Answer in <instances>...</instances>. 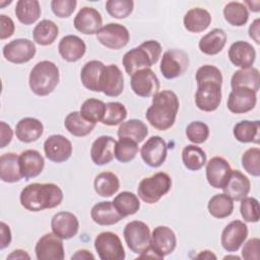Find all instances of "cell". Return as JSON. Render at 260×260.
<instances>
[{
  "mask_svg": "<svg viewBox=\"0 0 260 260\" xmlns=\"http://www.w3.org/2000/svg\"><path fill=\"white\" fill-rule=\"evenodd\" d=\"M63 197V191L57 184L31 183L21 190L19 201L26 210L38 212L59 206Z\"/></svg>",
  "mask_w": 260,
  "mask_h": 260,
  "instance_id": "cell-1",
  "label": "cell"
},
{
  "mask_svg": "<svg viewBox=\"0 0 260 260\" xmlns=\"http://www.w3.org/2000/svg\"><path fill=\"white\" fill-rule=\"evenodd\" d=\"M179 106V99L174 91H157L152 95V104L147 109L145 118L156 130L166 131L175 124Z\"/></svg>",
  "mask_w": 260,
  "mask_h": 260,
  "instance_id": "cell-2",
  "label": "cell"
},
{
  "mask_svg": "<svg viewBox=\"0 0 260 260\" xmlns=\"http://www.w3.org/2000/svg\"><path fill=\"white\" fill-rule=\"evenodd\" d=\"M161 45L154 40L145 41L138 47H135L126 52L122 59V64L127 74L150 68L154 65L161 55Z\"/></svg>",
  "mask_w": 260,
  "mask_h": 260,
  "instance_id": "cell-3",
  "label": "cell"
},
{
  "mask_svg": "<svg viewBox=\"0 0 260 260\" xmlns=\"http://www.w3.org/2000/svg\"><path fill=\"white\" fill-rule=\"evenodd\" d=\"M59 80V69L54 62L49 60L38 62L30 70L28 76L29 88L39 96H46L53 92Z\"/></svg>",
  "mask_w": 260,
  "mask_h": 260,
  "instance_id": "cell-4",
  "label": "cell"
},
{
  "mask_svg": "<svg viewBox=\"0 0 260 260\" xmlns=\"http://www.w3.org/2000/svg\"><path fill=\"white\" fill-rule=\"evenodd\" d=\"M172 188L171 177L164 172H157L142 179L137 188L138 197L147 204H153L160 200Z\"/></svg>",
  "mask_w": 260,
  "mask_h": 260,
  "instance_id": "cell-5",
  "label": "cell"
},
{
  "mask_svg": "<svg viewBox=\"0 0 260 260\" xmlns=\"http://www.w3.org/2000/svg\"><path fill=\"white\" fill-rule=\"evenodd\" d=\"M123 236L127 247L134 254L141 255L149 250L151 233L145 222L141 220L128 222L124 228Z\"/></svg>",
  "mask_w": 260,
  "mask_h": 260,
  "instance_id": "cell-6",
  "label": "cell"
},
{
  "mask_svg": "<svg viewBox=\"0 0 260 260\" xmlns=\"http://www.w3.org/2000/svg\"><path fill=\"white\" fill-rule=\"evenodd\" d=\"M94 249L102 260H124L125 250L119 236L113 232H102L94 239Z\"/></svg>",
  "mask_w": 260,
  "mask_h": 260,
  "instance_id": "cell-7",
  "label": "cell"
},
{
  "mask_svg": "<svg viewBox=\"0 0 260 260\" xmlns=\"http://www.w3.org/2000/svg\"><path fill=\"white\" fill-rule=\"evenodd\" d=\"M189 67L188 54L180 49H171L162 54L159 70L167 79L182 76Z\"/></svg>",
  "mask_w": 260,
  "mask_h": 260,
  "instance_id": "cell-8",
  "label": "cell"
},
{
  "mask_svg": "<svg viewBox=\"0 0 260 260\" xmlns=\"http://www.w3.org/2000/svg\"><path fill=\"white\" fill-rule=\"evenodd\" d=\"M221 85L217 81H204L197 83L195 93V105L203 112H213L217 110L221 103Z\"/></svg>",
  "mask_w": 260,
  "mask_h": 260,
  "instance_id": "cell-9",
  "label": "cell"
},
{
  "mask_svg": "<svg viewBox=\"0 0 260 260\" xmlns=\"http://www.w3.org/2000/svg\"><path fill=\"white\" fill-rule=\"evenodd\" d=\"M96 40L108 49L120 50L127 46L130 40V32L126 26L110 22L98 31Z\"/></svg>",
  "mask_w": 260,
  "mask_h": 260,
  "instance_id": "cell-10",
  "label": "cell"
},
{
  "mask_svg": "<svg viewBox=\"0 0 260 260\" xmlns=\"http://www.w3.org/2000/svg\"><path fill=\"white\" fill-rule=\"evenodd\" d=\"M177 247V238L174 231L166 225L154 228L150 237L149 250L152 251L158 259L170 255Z\"/></svg>",
  "mask_w": 260,
  "mask_h": 260,
  "instance_id": "cell-11",
  "label": "cell"
},
{
  "mask_svg": "<svg viewBox=\"0 0 260 260\" xmlns=\"http://www.w3.org/2000/svg\"><path fill=\"white\" fill-rule=\"evenodd\" d=\"M2 53L8 62L23 64L35 57L37 48L35 43L28 39H15L3 47Z\"/></svg>",
  "mask_w": 260,
  "mask_h": 260,
  "instance_id": "cell-12",
  "label": "cell"
},
{
  "mask_svg": "<svg viewBox=\"0 0 260 260\" xmlns=\"http://www.w3.org/2000/svg\"><path fill=\"white\" fill-rule=\"evenodd\" d=\"M35 253L38 260H63V240L54 233H47L38 240Z\"/></svg>",
  "mask_w": 260,
  "mask_h": 260,
  "instance_id": "cell-13",
  "label": "cell"
},
{
  "mask_svg": "<svg viewBox=\"0 0 260 260\" xmlns=\"http://www.w3.org/2000/svg\"><path fill=\"white\" fill-rule=\"evenodd\" d=\"M130 85L136 95L149 98L158 91L160 83L156 74L150 68H146L131 75Z\"/></svg>",
  "mask_w": 260,
  "mask_h": 260,
  "instance_id": "cell-14",
  "label": "cell"
},
{
  "mask_svg": "<svg viewBox=\"0 0 260 260\" xmlns=\"http://www.w3.org/2000/svg\"><path fill=\"white\" fill-rule=\"evenodd\" d=\"M168 154L167 142L157 135L148 138L140 148V155L142 160L150 168L160 167Z\"/></svg>",
  "mask_w": 260,
  "mask_h": 260,
  "instance_id": "cell-15",
  "label": "cell"
},
{
  "mask_svg": "<svg viewBox=\"0 0 260 260\" xmlns=\"http://www.w3.org/2000/svg\"><path fill=\"white\" fill-rule=\"evenodd\" d=\"M44 151L49 160L61 164L70 158L72 154V143L61 134H53L45 140Z\"/></svg>",
  "mask_w": 260,
  "mask_h": 260,
  "instance_id": "cell-16",
  "label": "cell"
},
{
  "mask_svg": "<svg viewBox=\"0 0 260 260\" xmlns=\"http://www.w3.org/2000/svg\"><path fill=\"white\" fill-rule=\"evenodd\" d=\"M248 237L247 224L239 219L231 221L221 232L220 244L228 252H237Z\"/></svg>",
  "mask_w": 260,
  "mask_h": 260,
  "instance_id": "cell-17",
  "label": "cell"
},
{
  "mask_svg": "<svg viewBox=\"0 0 260 260\" xmlns=\"http://www.w3.org/2000/svg\"><path fill=\"white\" fill-rule=\"evenodd\" d=\"M257 92L248 87L232 88L226 106L234 114H245L252 111L257 103Z\"/></svg>",
  "mask_w": 260,
  "mask_h": 260,
  "instance_id": "cell-18",
  "label": "cell"
},
{
  "mask_svg": "<svg viewBox=\"0 0 260 260\" xmlns=\"http://www.w3.org/2000/svg\"><path fill=\"white\" fill-rule=\"evenodd\" d=\"M232 171L229 161L221 156H213L206 161V180L215 189H222L225 186Z\"/></svg>",
  "mask_w": 260,
  "mask_h": 260,
  "instance_id": "cell-19",
  "label": "cell"
},
{
  "mask_svg": "<svg viewBox=\"0 0 260 260\" xmlns=\"http://www.w3.org/2000/svg\"><path fill=\"white\" fill-rule=\"evenodd\" d=\"M101 91L108 96H118L124 89V76L121 69L115 64L105 65L100 81Z\"/></svg>",
  "mask_w": 260,
  "mask_h": 260,
  "instance_id": "cell-20",
  "label": "cell"
},
{
  "mask_svg": "<svg viewBox=\"0 0 260 260\" xmlns=\"http://www.w3.org/2000/svg\"><path fill=\"white\" fill-rule=\"evenodd\" d=\"M52 232L62 240H69L75 237L79 230V221L75 214L69 211H60L51 219Z\"/></svg>",
  "mask_w": 260,
  "mask_h": 260,
  "instance_id": "cell-21",
  "label": "cell"
},
{
  "mask_svg": "<svg viewBox=\"0 0 260 260\" xmlns=\"http://www.w3.org/2000/svg\"><path fill=\"white\" fill-rule=\"evenodd\" d=\"M103 18L101 13L93 7H82L74 17L73 25L76 30L83 35H96L102 28Z\"/></svg>",
  "mask_w": 260,
  "mask_h": 260,
  "instance_id": "cell-22",
  "label": "cell"
},
{
  "mask_svg": "<svg viewBox=\"0 0 260 260\" xmlns=\"http://www.w3.org/2000/svg\"><path fill=\"white\" fill-rule=\"evenodd\" d=\"M116 140L110 135L98 137L90 147V158L96 166L110 164L115 156Z\"/></svg>",
  "mask_w": 260,
  "mask_h": 260,
  "instance_id": "cell-23",
  "label": "cell"
},
{
  "mask_svg": "<svg viewBox=\"0 0 260 260\" xmlns=\"http://www.w3.org/2000/svg\"><path fill=\"white\" fill-rule=\"evenodd\" d=\"M18 164L20 174L25 180L38 177L45 168V159L36 149L23 150L18 156Z\"/></svg>",
  "mask_w": 260,
  "mask_h": 260,
  "instance_id": "cell-24",
  "label": "cell"
},
{
  "mask_svg": "<svg viewBox=\"0 0 260 260\" xmlns=\"http://www.w3.org/2000/svg\"><path fill=\"white\" fill-rule=\"evenodd\" d=\"M58 52L65 61L77 62L84 56L86 45L78 36L67 35L60 40L58 44Z\"/></svg>",
  "mask_w": 260,
  "mask_h": 260,
  "instance_id": "cell-25",
  "label": "cell"
},
{
  "mask_svg": "<svg viewBox=\"0 0 260 260\" xmlns=\"http://www.w3.org/2000/svg\"><path fill=\"white\" fill-rule=\"evenodd\" d=\"M229 59L237 67L249 68L255 62V48L246 41H237L229 49Z\"/></svg>",
  "mask_w": 260,
  "mask_h": 260,
  "instance_id": "cell-26",
  "label": "cell"
},
{
  "mask_svg": "<svg viewBox=\"0 0 260 260\" xmlns=\"http://www.w3.org/2000/svg\"><path fill=\"white\" fill-rule=\"evenodd\" d=\"M250 189V180L239 170L232 171L228 183L222 188L223 193L234 201H241L249 194Z\"/></svg>",
  "mask_w": 260,
  "mask_h": 260,
  "instance_id": "cell-27",
  "label": "cell"
},
{
  "mask_svg": "<svg viewBox=\"0 0 260 260\" xmlns=\"http://www.w3.org/2000/svg\"><path fill=\"white\" fill-rule=\"evenodd\" d=\"M44 133L43 123L32 117L20 119L15 126L16 138L24 143L37 141Z\"/></svg>",
  "mask_w": 260,
  "mask_h": 260,
  "instance_id": "cell-28",
  "label": "cell"
},
{
  "mask_svg": "<svg viewBox=\"0 0 260 260\" xmlns=\"http://www.w3.org/2000/svg\"><path fill=\"white\" fill-rule=\"evenodd\" d=\"M90 217L100 225H113L124 218L116 209L113 201H101L95 203L91 207Z\"/></svg>",
  "mask_w": 260,
  "mask_h": 260,
  "instance_id": "cell-29",
  "label": "cell"
},
{
  "mask_svg": "<svg viewBox=\"0 0 260 260\" xmlns=\"http://www.w3.org/2000/svg\"><path fill=\"white\" fill-rule=\"evenodd\" d=\"M226 40V32L222 28L216 27L211 29L200 39L198 43V48L203 54L213 56L222 51L225 46Z\"/></svg>",
  "mask_w": 260,
  "mask_h": 260,
  "instance_id": "cell-30",
  "label": "cell"
},
{
  "mask_svg": "<svg viewBox=\"0 0 260 260\" xmlns=\"http://www.w3.org/2000/svg\"><path fill=\"white\" fill-rule=\"evenodd\" d=\"M184 27L194 34L201 32L205 30L211 23L210 13L201 7L191 8L186 12L183 18Z\"/></svg>",
  "mask_w": 260,
  "mask_h": 260,
  "instance_id": "cell-31",
  "label": "cell"
},
{
  "mask_svg": "<svg viewBox=\"0 0 260 260\" xmlns=\"http://www.w3.org/2000/svg\"><path fill=\"white\" fill-rule=\"evenodd\" d=\"M105 64L100 60H90L86 62L80 71V80L85 88L91 91L100 92L101 75Z\"/></svg>",
  "mask_w": 260,
  "mask_h": 260,
  "instance_id": "cell-32",
  "label": "cell"
},
{
  "mask_svg": "<svg viewBox=\"0 0 260 260\" xmlns=\"http://www.w3.org/2000/svg\"><path fill=\"white\" fill-rule=\"evenodd\" d=\"M233 134L239 142L258 144L260 142V121L243 120L234 126Z\"/></svg>",
  "mask_w": 260,
  "mask_h": 260,
  "instance_id": "cell-33",
  "label": "cell"
},
{
  "mask_svg": "<svg viewBox=\"0 0 260 260\" xmlns=\"http://www.w3.org/2000/svg\"><path fill=\"white\" fill-rule=\"evenodd\" d=\"M18 156L15 152H6L0 156V179L3 182L16 183L21 180Z\"/></svg>",
  "mask_w": 260,
  "mask_h": 260,
  "instance_id": "cell-34",
  "label": "cell"
},
{
  "mask_svg": "<svg viewBox=\"0 0 260 260\" xmlns=\"http://www.w3.org/2000/svg\"><path fill=\"white\" fill-rule=\"evenodd\" d=\"M232 88L248 87L257 92L260 88V73L255 67L241 68L234 72L231 78Z\"/></svg>",
  "mask_w": 260,
  "mask_h": 260,
  "instance_id": "cell-35",
  "label": "cell"
},
{
  "mask_svg": "<svg viewBox=\"0 0 260 260\" xmlns=\"http://www.w3.org/2000/svg\"><path fill=\"white\" fill-rule=\"evenodd\" d=\"M120 181L116 174L105 171L98 174L93 181V189L95 193L102 197H111L118 192Z\"/></svg>",
  "mask_w": 260,
  "mask_h": 260,
  "instance_id": "cell-36",
  "label": "cell"
},
{
  "mask_svg": "<svg viewBox=\"0 0 260 260\" xmlns=\"http://www.w3.org/2000/svg\"><path fill=\"white\" fill-rule=\"evenodd\" d=\"M14 13L22 24H32L40 18L42 13L40 2L38 0H18Z\"/></svg>",
  "mask_w": 260,
  "mask_h": 260,
  "instance_id": "cell-37",
  "label": "cell"
},
{
  "mask_svg": "<svg viewBox=\"0 0 260 260\" xmlns=\"http://www.w3.org/2000/svg\"><path fill=\"white\" fill-rule=\"evenodd\" d=\"M64 126L71 135L76 137H84L94 129L95 124L83 118L80 112L74 111L66 116Z\"/></svg>",
  "mask_w": 260,
  "mask_h": 260,
  "instance_id": "cell-38",
  "label": "cell"
},
{
  "mask_svg": "<svg viewBox=\"0 0 260 260\" xmlns=\"http://www.w3.org/2000/svg\"><path fill=\"white\" fill-rule=\"evenodd\" d=\"M59 35L58 25L50 19H43L38 22L32 30L34 41L40 46L52 45Z\"/></svg>",
  "mask_w": 260,
  "mask_h": 260,
  "instance_id": "cell-39",
  "label": "cell"
},
{
  "mask_svg": "<svg viewBox=\"0 0 260 260\" xmlns=\"http://www.w3.org/2000/svg\"><path fill=\"white\" fill-rule=\"evenodd\" d=\"M207 209L211 216L215 218H225L234 211V200L224 193L212 196L207 203Z\"/></svg>",
  "mask_w": 260,
  "mask_h": 260,
  "instance_id": "cell-40",
  "label": "cell"
},
{
  "mask_svg": "<svg viewBox=\"0 0 260 260\" xmlns=\"http://www.w3.org/2000/svg\"><path fill=\"white\" fill-rule=\"evenodd\" d=\"M119 138H131L137 143L144 140L148 134V128L144 122L138 119H130L120 124L117 132Z\"/></svg>",
  "mask_w": 260,
  "mask_h": 260,
  "instance_id": "cell-41",
  "label": "cell"
},
{
  "mask_svg": "<svg viewBox=\"0 0 260 260\" xmlns=\"http://www.w3.org/2000/svg\"><path fill=\"white\" fill-rule=\"evenodd\" d=\"M205 151L196 144H188L182 150L183 165L190 171H199L206 165Z\"/></svg>",
  "mask_w": 260,
  "mask_h": 260,
  "instance_id": "cell-42",
  "label": "cell"
},
{
  "mask_svg": "<svg viewBox=\"0 0 260 260\" xmlns=\"http://www.w3.org/2000/svg\"><path fill=\"white\" fill-rule=\"evenodd\" d=\"M113 203L118 212L123 217L135 214L140 208V201L138 196L129 191H123L119 193L114 198Z\"/></svg>",
  "mask_w": 260,
  "mask_h": 260,
  "instance_id": "cell-43",
  "label": "cell"
},
{
  "mask_svg": "<svg viewBox=\"0 0 260 260\" xmlns=\"http://www.w3.org/2000/svg\"><path fill=\"white\" fill-rule=\"evenodd\" d=\"M223 17L231 25L243 26L249 19V11L243 3L232 1L223 8Z\"/></svg>",
  "mask_w": 260,
  "mask_h": 260,
  "instance_id": "cell-44",
  "label": "cell"
},
{
  "mask_svg": "<svg viewBox=\"0 0 260 260\" xmlns=\"http://www.w3.org/2000/svg\"><path fill=\"white\" fill-rule=\"evenodd\" d=\"M79 112L87 121L96 124L98 122H102L104 118L106 104L98 99H87L81 105Z\"/></svg>",
  "mask_w": 260,
  "mask_h": 260,
  "instance_id": "cell-45",
  "label": "cell"
},
{
  "mask_svg": "<svg viewBox=\"0 0 260 260\" xmlns=\"http://www.w3.org/2000/svg\"><path fill=\"white\" fill-rule=\"evenodd\" d=\"M138 152V143L131 138L120 137L116 142L115 157L120 162H129L133 160Z\"/></svg>",
  "mask_w": 260,
  "mask_h": 260,
  "instance_id": "cell-46",
  "label": "cell"
},
{
  "mask_svg": "<svg viewBox=\"0 0 260 260\" xmlns=\"http://www.w3.org/2000/svg\"><path fill=\"white\" fill-rule=\"evenodd\" d=\"M127 117L126 107L119 102H110L106 104V112L102 124L107 126H116L125 121Z\"/></svg>",
  "mask_w": 260,
  "mask_h": 260,
  "instance_id": "cell-47",
  "label": "cell"
},
{
  "mask_svg": "<svg viewBox=\"0 0 260 260\" xmlns=\"http://www.w3.org/2000/svg\"><path fill=\"white\" fill-rule=\"evenodd\" d=\"M134 8L132 0H108L106 2V10L111 17L124 19L128 17Z\"/></svg>",
  "mask_w": 260,
  "mask_h": 260,
  "instance_id": "cell-48",
  "label": "cell"
},
{
  "mask_svg": "<svg viewBox=\"0 0 260 260\" xmlns=\"http://www.w3.org/2000/svg\"><path fill=\"white\" fill-rule=\"evenodd\" d=\"M244 170L253 177L260 176V149L258 147L248 148L241 158Z\"/></svg>",
  "mask_w": 260,
  "mask_h": 260,
  "instance_id": "cell-49",
  "label": "cell"
},
{
  "mask_svg": "<svg viewBox=\"0 0 260 260\" xmlns=\"http://www.w3.org/2000/svg\"><path fill=\"white\" fill-rule=\"evenodd\" d=\"M185 133L189 141L194 144H201L209 136V127L204 122L193 121L187 125Z\"/></svg>",
  "mask_w": 260,
  "mask_h": 260,
  "instance_id": "cell-50",
  "label": "cell"
},
{
  "mask_svg": "<svg viewBox=\"0 0 260 260\" xmlns=\"http://www.w3.org/2000/svg\"><path fill=\"white\" fill-rule=\"evenodd\" d=\"M240 212L246 222H257L260 217L259 201L254 197L246 196L241 200Z\"/></svg>",
  "mask_w": 260,
  "mask_h": 260,
  "instance_id": "cell-51",
  "label": "cell"
},
{
  "mask_svg": "<svg viewBox=\"0 0 260 260\" xmlns=\"http://www.w3.org/2000/svg\"><path fill=\"white\" fill-rule=\"evenodd\" d=\"M196 82L200 83V82H204V81H217L222 83V74L221 71L213 65H203L201 67H199L196 71Z\"/></svg>",
  "mask_w": 260,
  "mask_h": 260,
  "instance_id": "cell-52",
  "label": "cell"
},
{
  "mask_svg": "<svg viewBox=\"0 0 260 260\" xmlns=\"http://www.w3.org/2000/svg\"><path fill=\"white\" fill-rule=\"evenodd\" d=\"M76 0H53L51 1V9L59 18L69 17L75 10Z\"/></svg>",
  "mask_w": 260,
  "mask_h": 260,
  "instance_id": "cell-53",
  "label": "cell"
},
{
  "mask_svg": "<svg viewBox=\"0 0 260 260\" xmlns=\"http://www.w3.org/2000/svg\"><path fill=\"white\" fill-rule=\"evenodd\" d=\"M242 257L246 260H259L260 240L258 238H252L245 243L242 249Z\"/></svg>",
  "mask_w": 260,
  "mask_h": 260,
  "instance_id": "cell-54",
  "label": "cell"
},
{
  "mask_svg": "<svg viewBox=\"0 0 260 260\" xmlns=\"http://www.w3.org/2000/svg\"><path fill=\"white\" fill-rule=\"evenodd\" d=\"M15 31V24L11 17L0 14V39L3 41L5 39L13 36Z\"/></svg>",
  "mask_w": 260,
  "mask_h": 260,
  "instance_id": "cell-55",
  "label": "cell"
},
{
  "mask_svg": "<svg viewBox=\"0 0 260 260\" xmlns=\"http://www.w3.org/2000/svg\"><path fill=\"white\" fill-rule=\"evenodd\" d=\"M0 135H1L0 147L4 148L6 145H8L11 142L13 137V131L11 127L4 121L0 122Z\"/></svg>",
  "mask_w": 260,
  "mask_h": 260,
  "instance_id": "cell-56",
  "label": "cell"
},
{
  "mask_svg": "<svg viewBox=\"0 0 260 260\" xmlns=\"http://www.w3.org/2000/svg\"><path fill=\"white\" fill-rule=\"evenodd\" d=\"M0 250H4L10 245L12 239L10 228L4 221L0 222Z\"/></svg>",
  "mask_w": 260,
  "mask_h": 260,
  "instance_id": "cell-57",
  "label": "cell"
},
{
  "mask_svg": "<svg viewBox=\"0 0 260 260\" xmlns=\"http://www.w3.org/2000/svg\"><path fill=\"white\" fill-rule=\"evenodd\" d=\"M249 37L257 44H260V19L256 18L249 26Z\"/></svg>",
  "mask_w": 260,
  "mask_h": 260,
  "instance_id": "cell-58",
  "label": "cell"
},
{
  "mask_svg": "<svg viewBox=\"0 0 260 260\" xmlns=\"http://www.w3.org/2000/svg\"><path fill=\"white\" fill-rule=\"evenodd\" d=\"M94 258H95L94 255L86 249L78 250L71 256L72 260H88V259H94Z\"/></svg>",
  "mask_w": 260,
  "mask_h": 260,
  "instance_id": "cell-59",
  "label": "cell"
},
{
  "mask_svg": "<svg viewBox=\"0 0 260 260\" xmlns=\"http://www.w3.org/2000/svg\"><path fill=\"white\" fill-rule=\"evenodd\" d=\"M8 259H13V260H29L30 259V256L29 254L24 251V250H21V249H16L14 251H12L8 256H7V260Z\"/></svg>",
  "mask_w": 260,
  "mask_h": 260,
  "instance_id": "cell-60",
  "label": "cell"
},
{
  "mask_svg": "<svg viewBox=\"0 0 260 260\" xmlns=\"http://www.w3.org/2000/svg\"><path fill=\"white\" fill-rule=\"evenodd\" d=\"M243 4L247 7V9L249 8L252 12H259L260 11V1L259 0L245 1Z\"/></svg>",
  "mask_w": 260,
  "mask_h": 260,
  "instance_id": "cell-61",
  "label": "cell"
},
{
  "mask_svg": "<svg viewBox=\"0 0 260 260\" xmlns=\"http://www.w3.org/2000/svg\"><path fill=\"white\" fill-rule=\"evenodd\" d=\"M197 259H216V255L213 254L212 251H209V250H204V251H201L197 256H196Z\"/></svg>",
  "mask_w": 260,
  "mask_h": 260,
  "instance_id": "cell-62",
  "label": "cell"
},
{
  "mask_svg": "<svg viewBox=\"0 0 260 260\" xmlns=\"http://www.w3.org/2000/svg\"><path fill=\"white\" fill-rule=\"evenodd\" d=\"M230 258H233V259H240V257L239 256H237V255H228V256H224L223 257V259H230Z\"/></svg>",
  "mask_w": 260,
  "mask_h": 260,
  "instance_id": "cell-63",
  "label": "cell"
},
{
  "mask_svg": "<svg viewBox=\"0 0 260 260\" xmlns=\"http://www.w3.org/2000/svg\"><path fill=\"white\" fill-rule=\"evenodd\" d=\"M10 3H11V1H6V2H3V1H0V6H1V8H3V7H4V5H5V4H8V5H9V4H10Z\"/></svg>",
  "mask_w": 260,
  "mask_h": 260,
  "instance_id": "cell-64",
  "label": "cell"
}]
</instances>
